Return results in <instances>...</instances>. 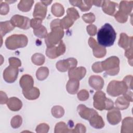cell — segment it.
Masks as SVG:
<instances>
[{"label":"cell","mask_w":133,"mask_h":133,"mask_svg":"<svg viewBox=\"0 0 133 133\" xmlns=\"http://www.w3.org/2000/svg\"><path fill=\"white\" fill-rule=\"evenodd\" d=\"M41 2L44 5L47 6L52 2V1H41Z\"/></svg>","instance_id":"obj_53"},{"label":"cell","mask_w":133,"mask_h":133,"mask_svg":"<svg viewBox=\"0 0 133 133\" xmlns=\"http://www.w3.org/2000/svg\"><path fill=\"white\" fill-rule=\"evenodd\" d=\"M83 20L87 23H92L95 21V16L93 13L89 12L82 16Z\"/></svg>","instance_id":"obj_40"},{"label":"cell","mask_w":133,"mask_h":133,"mask_svg":"<svg viewBox=\"0 0 133 133\" xmlns=\"http://www.w3.org/2000/svg\"><path fill=\"white\" fill-rule=\"evenodd\" d=\"M77 110L82 118L88 121L92 116L98 113L94 109L87 108L84 104L78 105L77 108Z\"/></svg>","instance_id":"obj_12"},{"label":"cell","mask_w":133,"mask_h":133,"mask_svg":"<svg viewBox=\"0 0 133 133\" xmlns=\"http://www.w3.org/2000/svg\"><path fill=\"white\" fill-rule=\"evenodd\" d=\"M52 14L56 17H60L63 15L64 9L63 6L60 3H56L52 5L51 8Z\"/></svg>","instance_id":"obj_29"},{"label":"cell","mask_w":133,"mask_h":133,"mask_svg":"<svg viewBox=\"0 0 133 133\" xmlns=\"http://www.w3.org/2000/svg\"><path fill=\"white\" fill-rule=\"evenodd\" d=\"M107 115V120L109 123L113 125L118 124L122 119V115L118 109L113 108L110 110Z\"/></svg>","instance_id":"obj_13"},{"label":"cell","mask_w":133,"mask_h":133,"mask_svg":"<svg viewBox=\"0 0 133 133\" xmlns=\"http://www.w3.org/2000/svg\"><path fill=\"white\" fill-rule=\"evenodd\" d=\"M86 73V70L83 66L75 67L69 70L68 75L70 78L76 79L78 80L82 79L85 76Z\"/></svg>","instance_id":"obj_15"},{"label":"cell","mask_w":133,"mask_h":133,"mask_svg":"<svg viewBox=\"0 0 133 133\" xmlns=\"http://www.w3.org/2000/svg\"><path fill=\"white\" fill-rule=\"evenodd\" d=\"M132 3V1H122L119 3L118 10L121 12L128 16V15H129L131 12L133 6Z\"/></svg>","instance_id":"obj_26"},{"label":"cell","mask_w":133,"mask_h":133,"mask_svg":"<svg viewBox=\"0 0 133 133\" xmlns=\"http://www.w3.org/2000/svg\"><path fill=\"white\" fill-rule=\"evenodd\" d=\"M22 118L20 115H15L11 120V126L13 128H18L22 124Z\"/></svg>","instance_id":"obj_37"},{"label":"cell","mask_w":133,"mask_h":133,"mask_svg":"<svg viewBox=\"0 0 133 133\" xmlns=\"http://www.w3.org/2000/svg\"><path fill=\"white\" fill-rule=\"evenodd\" d=\"M116 33L109 23H105L97 33L98 43L102 47L112 46L116 39Z\"/></svg>","instance_id":"obj_1"},{"label":"cell","mask_w":133,"mask_h":133,"mask_svg":"<svg viewBox=\"0 0 133 133\" xmlns=\"http://www.w3.org/2000/svg\"><path fill=\"white\" fill-rule=\"evenodd\" d=\"M9 11V5L6 2L1 3L0 6V14L2 15H7Z\"/></svg>","instance_id":"obj_45"},{"label":"cell","mask_w":133,"mask_h":133,"mask_svg":"<svg viewBox=\"0 0 133 133\" xmlns=\"http://www.w3.org/2000/svg\"><path fill=\"white\" fill-rule=\"evenodd\" d=\"M69 2L72 5L79 7L82 11H88L93 5L92 1H70Z\"/></svg>","instance_id":"obj_20"},{"label":"cell","mask_w":133,"mask_h":133,"mask_svg":"<svg viewBox=\"0 0 133 133\" xmlns=\"http://www.w3.org/2000/svg\"><path fill=\"white\" fill-rule=\"evenodd\" d=\"M94 107L97 110H110L114 108L113 102L105 96V94L102 91H97L93 97Z\"/></svg>","instance_id":"obj_2"},{"label":"cell","mask_w":133,"mask_h":133,"mask_svg":"<svg viewBox=\"0 0 133 133\" xmlns=\"http://www.w3.org/2000/svg\"><path fill=\"white\" fill-rule=\"evenodd\" d=\"M47 10V8L46 6L44 5L41 2H38L35 5L33 16L35 18L43 20L46 16Z\"/></svg>","instance_id":"obj_14"},{"label":"cell","mask_w":133,"mask_h":133,"mask_svg":"<svg viewBox=\"0 0 133 133\" xmlns=\"http://www.w3.org/2000/svg\"><path fill=\"white\" fill-rule=\"evenodd\" d=\"M22 93L24 95V97L30 100H35L37 99L40 95V91L38 88L37 87H32V88L26 90H22Z\"/></svg>","instance_id":"obj_25"},{"label":"cell","mask_w":133,"mask_h":133,"mask_svg":"<svg viewBox=\"0 0 133 133\" xmlns=\"http://www.w3.org/2000/svg\"><path fill=\"white\" fill-rule=\"evenodd\" d=\"M28 43L26 36L23 34H13L8 37L5 41L6 47L10 50H15L25 47Z\"/></svg>","instance_id":"obj_3"},{"label":"cell","mask_w":133,"mask_h":133,"mask_svg":"<svg viewBox=\"0 0 133 133\" xmlns=\"http://www.w3.org/2000/svg\"><path fill=\"white\" fill-rule=\"evenodd\" d=\"M33 33L36 36L39 38H45L48 34L46 28L43 25L37 29L33 30Z\"/></svg>","instance_id":"obj_36"},{"label":"cell","mask_w":133,"mask_h":133,"mask_svg":"<svg viewBox=\"0 0 133 133\" xmlns=\"http://www.w3.org/2000/svg\"><path fill=\"white\" fill-rule=\"evenodd\" d=\"M33 3L34 1L21 0L18 5V8L22 11L27 12L31 10Z\"/></svg>","instance_id":"obj_30"},{"label":"cell","mask_w":133,"mask_h":133,"mask_svg":"<svg viewBox=\"0 0 133 133\" xmlns=\"http://www.w3.org/2000/svg\"><path fill=\"white\" fill-rule=\"evenodd\" d=\"M49 129L47 124L42 123L39 124L36 128V132L38 133H47Z\"/></svg>","instance_id":"obj_41"},{"label":"cell","mask_w":133,"mask_h":133,"mask_svg":"<svg viewBox=\"0 0 133 133\" xmlns=\"http://www.w3.org/2000/svg\"><path fill=\"white\" fill-rule=\"evenodd\" d=\"M77 60L74 58H69L65 60H60L56 63V68L58 71L62 72H66L76 66Z\"/></svg>","instance_id":"obj_9"},{"label":"cell","mask_w":133,"mask_h":133,"mask_svg":"<svg viewBox=\"0 0 133 133\" xmlns=\"http://www.w3.org/2000/svg\"><path fill=\"white\" fill-rule=\"evenodd\" d=\"M132 76L131 75H127L125 76L123 80V81L127 87L128 89L129 90L132 89Z\"/></svg>","instance_id":"obj_49"},{"label":"cell","mask_w":133,"mask_h":133,"mask_svg":"<svg viewBox=\"0 0 133 133\" xmlns=\"http://www.w3.org/2000/svg\"><path fill=\"white\" fill-rule=\"evenodd\" d=\"M9 65L18 68L21 65V62L20 60L16 57H10L9 58Z\"/></svg>","instance_id":"obj_44"},{"label":"cell","mask_w":133,"mask_h":133,"mask_svg":"<svg viewBox=\"0 0 133 133\" xmlns=\"http://www.w3.org/2000/svg\"><path fill=\"white\" fill-rule=\"evenodd\" d=\"M51 31L48 33L45 42L47 47H50L59 43L62 38L64 32L60 25L51 28Z\"/></svg>","instance_id":"obj_4"},{"label":"cell","mask_w":133,"mask_h":133,"mask_svg":"<svg viewBox=\"0 0 133 133\" xmlns=\"http://www.w3.org/2000/svg\"><path fill=\"white\" fill-rule=\"evenodd\" d=\"M92 70L95 73L102 72L103 70L101 66V62H97L94 63L92 65Z\"/></svg>","instance_id":"obj_50"},{"label":"cell","mask_w":133,"mask_h":133,"mask_svg":"<svg viewBox=\"0 0 133 133\" xmlns=\"http://www.w3.org/2000/svg\"><path fill=\"white\" fill-rule=\"evenodd\" d=\"M79 86V80L76 79L70 78L66 85L67 91L70 94H75L78 91Z\"/></svg>","instance_id":"obj_23"},{"label":"cell","mask_w":133,"mask_h":133,"mask_svg":"<svg viewBox=\"0 0 133 133\" xmlns=\"http://www.w3.org/2000/svg\"><path fill=\"white\" fill-rule=\"evenodd\" d=\"M88 83L89 85L96 90H100L103 87L104 80L100 76L92 75L89 78Z\"/></svg>","instance_id":"obj_16"},{"label":"cell","mask_w":133,"mask_h":133,"mask_svg":"<svg viewBox=\"0 0 133 133\" xmlns=\"http://www.w3.org/2000/svg\"><path fill=\"white\" fill-rule=\"evenodd\" d=\"M132 36H128L126 33H122L119 36L118 45L125 50L132 47Z\"/></svg>","instance_id":"obj_17"},{"label":"cell","mask_w":133,"mask_h":133,"mask_svg":"<svg viewBox=\"0 0 133 133\" xmlns=\"http://www.w3.org/2000/svg\"><path fill=\"white\" fill-rule=\"evenodd\" d=\"M15 26L12 24L10 21L1 22L0 23V33L1 36H4L6 33L13 30Z\"/></svg>","instance_id":"obj_28"},{"label":"cell","mask_w":133,"mask_h":133,"mask_svg":"<svg viewBox=\"0 0 133 133\" xmlns=\"http://www.w3.org/2000/svg\"><path fill=\"white\" fill-rule=\"evenodd\" d=\"M114 16L116 21L119 23H125L128 19V16L121 12L119 10L116 11Z\"/></svg>","instance_id":"obj_39"},{"label":"cell","mask_w":133,"mask_h":133,"mask_svg":"<svg viewBox=\"0 0 133 133\" xmlns=\"http://www.w3.org/2000/svg\"><path fill=\"white\" fill-rule=\"evenodd\" d=\"M6 103L8 108L12 111L20 110L22 106L21 101L19 98L15 97L9 98Z\"/></svg>","instance_id":"obj_21"},{"label":"cell","mask_w":133,"mask_h":133,"mask_svg":"<svg viewBox=\"0 0 133 133\" xmlns=\"http://www.w3.org/2000/svg\"><path fill=\"white\" fill-rule=\"evenodd\" d=\"M49 75V70L47 67L42 66L39 68L36 72V78L39 81H43L46 79Z\"/></svg>","instance_id":"obj_31"},{"label":"cell","mask_w":133,"mask_h":133,"mask_svg":"<svg viewBox=\"0 0 133 133\" xmlns=\"http://www.w3.org/2000/svg\"><path fill=\"white\" fill-rule=\"evenodd\" d=\"M42 20L38 18H34V19H31L30 21L31 27H32L33 30H36L39 28L42 25Z\"/></svg>","instance_id":"obj_42"},{"label":"cell","mask_w":133,"mask_h":133,"mask_svg":"<svg viewBox=\"0 0 133 133\" xmlns=\"http://www.w3.org/2000/svg\"><path fill=\"white\" fill-rule=\"evenodd\" d=\"M74 21L68 16L60 20V25L63 29H68L74 24Z\"/></svg>","instance_id":"obj_34"},{"label":"cell","mask_w":133,"mask_h":133,"mask_svg":"<svg viewBox=\"0 0 133 133\" xmlns=\"http://www.w3.org/2000/svg\"><path fill=\"white\" fill-rule=\"evenodd\" d=\"M66 16L70 17L74 21L79 18L78 12L74 8H69L66 10Z\"/></svg>","instance_id":"obj_38"},{"label":"cell","mask_w":133,"mask_h":133,"mask_svg":"<svg viewBox=\"0 0 133 133\" xmlns=\"http://www.w3.org/2000/svg\"><path fill=\"white\" fill-rule=\"evenodd\" d=\"M88 44L92 49L93 54L94 56L98 58L104 57L107 53L105 47L100 46L93 37H90L88 39Z\"/></svg>","instance_id":"obj_10"},{"label":"cell","mask_w":133,"mask_h":133,"mask_svg":"<svg viewBox=\"0 0 133 133\" xmlns=\"http://www.w3.org/2000/svg\"><path fill=\"white\" fill-rule=\"evenodd\" d=\"M19 83L22 90H26L33 87L34 80L31 75L24 74L21 76Z\"/></svg>","instance_id":"obj_18"},{"label":"cell","mask_w":133,"mask_h":133,"mask_svg":"<svg viewBox=\"0 0 133 133\" xmlns=\"http://www.w3.org/2000/svg\"><path fill=\"white\" fill-rule=\"evenodd\" d=\"M32 62L36 65H43L45 60V56L39 53H36L34 54L31 58Z\"/></svg>","instance_id":"obj_33"},{"label":"cell","mask_w":133,"mask_h":133,"mask_svg":"<svg viewBox=\"0 0 133 133\" xmlns=\"http://www.w3.org/2000/svg\"><path fill=\"white\" fill-rule=\"evenodd\" d=\"M101 62V66L105 73L110 76L117 75L119 71V60L116 56H112Z\"/></svg>","instance_id":"obj_5"},{"label":"cell","mask_w":133,"mask_h":133,"mask_svg":"<svg viewBox=\"0 0 133 133\" xmlns=\"http://www.w3.org/2000/svg\"><path fill=\"white\" fill-rule=\"evenodd\" d=\"M0 97H1L0 103L1 104H5V103H7L8 99L7 98L6 94L5 92H4L3 91H1L0 92Z\"/></svg>","instance_id":"obj_51"},{"label":"cell","mask_w":133,"mask_h":133,"mask_svg":"<svg viewBox=\"0 0 133 133\" xmlns=\"http://www.w3.org/2000/svg\"><path fill=\"white\" fill-rule=\"evenodd\" d=\"M51 114L54 117L56 118H60L63 116L64 110L62 107L60 105H56L52 108Z\"/></svg>","instance_id":"obj_35"},{"label":"cell","mask_w":133,"mask_h":133,"mask_svg":"<svg viewBox=\"0 0 133 133\" xmlns=\"http://www.w3.org/2000/svg\"><path fill=\"white\" fill-rule=\"evenodd\" d=\"M90 125L95 128L101 129L104 126V122L103 118L98 113L95 114L89 120Z\"/></svg>","instance_id":"obj_24"},{"label":"cell","mask_w":133,"mask_h":133,"mask_svg":"<svg viewBox=\"0 0 133 133\" xmlns=\"http://www.w3.org/2000/svg\"><path fill=\"white\" fill-rule=\"evenodd\" d=\"M92 4L98 7H100L102 6V1H92Z\"/></svg>","instance_id":"obj_52"},{"label":"cell","mask_w":133,"mask_h":133,"mask_svg":"<svg viewBox=\"0 0 133 133\" xmlns=\"http://www.w3.org/2000/svg\"><path fill=\"white\" fill-rule=\"evenodd\" d=\"M115 104L116 109L123 110L128 108L130 104V101L125 97L122 96L117 98Z\"/></svg>","instance_id":"obj_27"},{"label":"cell","mask_w":133,"mask_h":133,"mask_svg":"<svg viewBox=\"0 0 133 133\" xmlns=\"http://www.w3.org/2000/svg\"><path fill=\"white\" fill-rule=\"evenodd\" d=\"M128 89L123 81L114 80L109 83L107 88V91L110 96L116 97L123 95Z\"/></svg>","instance_id":"obj_6"},{"label":"cell","mask_w":133,"mask_h":133,"mask_svg":"<svg viewBox=\"0 0 133 133\" xmlns=\"http://www.w3.org/2000/svg\"><path fill=\"white\" fill-rule=\"evenodd\" d=\"M125 55L128 60V63L132 66V47L129 48L125 50Z\"/></svg>","instance_id":"obj_47"},{"label":"cell","mask_w":133,"mask_h":133,"mask_svg":"<svg viewBox=\"0 0 133 133\" xmlns=\"http://www.w3.org/2000/svg\"><path fill=\"white\" fill-rule=\"evenodd\" d=\"M133 132V118L131 117L125 118L122 124V133H132Z\"/></svg>","instance_id":"obj_22"},{"label":"cell","mask_w":133,"mask_h":133,"mask_svg":"<svg viewBox=\"0 0 133 133\" xmlns=\"http://www.w3.org/2000/svg\"><path fill=\"white\" fill-rule=\"evenodd\" d=\"M54 131L55 133L72 132V129H70L65 123L60 122L56 125Z\"/></svg>","instance_id":"obj_32"},{"label":"cell","mask_w":133,"mask_h":133,"mask_svg":"<svg viewBox=\"0 0 133 133\" xmlns=\"http://www.w3.org/2000/svg\"><path fill=\"white\" fill-rule=\"evenodd\" d=\"M86 132L85 126L81 123H78L76 125L74 129H72V132H82L85 133Z\"/></svg>","instance_id":"obj_46"},{"label":"cell","mask_w":133,"mask_h":133,"mask_svg":"<svg viewBox=\"0 0 133 133\" xmlns=\"http://www.w3.org/2000/svg\"><path fill=\"white\" fill-rule=\"evenodd\" d=\"M65 51V46L61 40L57 46H54L47 47L46 50V54L50 59H55L63 55Z\"/></svg>","instance_id":"obj_8"},{"label":"cell","mask_w":133,"mask_h":133,"mask_svg":"<svg viewBox=\"0 0 133 133\" xmlns=\"http://www.w3.org/2000/svg\"><path fill=\"white\" fill-rule=\"evenodd\" d=\"M10 21L15 27L17 26L22 29L27 30L31 26V20L26 17L19 15H14Z\"/></svg>","instance_id":"obj_7"},{"label":"cell","mask_w":133,"mask_h":133,"mask_svg":"<svg viewBox=\"0 0 133 133\" xmlns=\"http://www.w3.org/2000/svg\"><path fill=\"white\" fill-rule=\"evenodd\" d=\"M18 72V68L9 65L3 72V78L6 82L12 83L17 78Z\"/></svg>","instance_id":"obj_11"},{"label":"cell","mask_w":133,"mask_h":133,"mask_svg":"<svg viewBox=\"0 0 133 133\" xmlns=\"http://www.w3.org/2000/svg\"><path fill=\"white\" fill-rule=\"evenodd\" d=\"M102 9L104 12L109 15H114L116 11L117 4L110 1H103L102 4Z\"/></svg>","instance_id":"obj_19"},{"label":"cell","mask_w":133,"mask_h":133,"mask_svg":"<svg viewBox=\"0 0 133 133\" xmlns=\"http://www.w3.org/2000/svg\"><path fill=\"white\" fill-rule=\"evenodd\" d=\"M86 29H87V33L90 36H94L97 33V28L96 25L94 24H90L88 25Z\"/></svg>","instance_id":"obj_48"},{"label":"cell","mask_w":133,"mask_h":133,"mask_svg":"<svg viewBox=\"0 0 133 133\" xmlns=\"http://www.w3.org/2000/svg\"><path fill=\"white\" fill-rule=\"evenodd\" d=\"M89 93L86 89L80 90L77 94V98L80 101H85L89 98Z\"/></svg>","instance_id":"obj_43"}]
</instances>
